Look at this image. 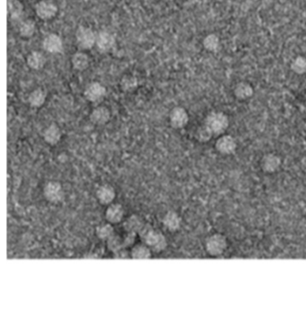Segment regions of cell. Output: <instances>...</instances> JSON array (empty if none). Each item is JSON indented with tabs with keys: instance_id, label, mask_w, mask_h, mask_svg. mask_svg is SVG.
Wrapping results in <instances>:
<instances>
[{
	"instance_id": "6da1fadb",
	"label": "cell",
	"mask_w": 306,
	"mask_h": 312,
	"mask_svg": "<svg viewBox=\"0 0 306 312\" xmlns=\"http://www.w3.org/2000/svg\"><path fill=\"white\" fill-rule=\"evenodd\" d=\"M139 235L143 243L147 244L155 253H160L167 247V240L164 235L155 230L148 223L144 224L141 230H139Z\"/></svg>"
},
{
	"instance_id": "7a4b0ae2",
	"label": "cell",
	"mask_w": 306,
	"mask_h": 312,
	"mask_svg": "<svg viewBox=\"0 0 306 312\" xmlns=\"http://www.w3.org/2000/svg\"><path fill=\"white\" fill-rule=\"evenodd\" d=\"M205 124L212 132L213 135H223L229 127V118L223 112L215 111L208 114Z\"/></svg>"
},
{
	"instance_id": "3957f363",
	"label": "cell",
	"mask_w": 306,
	"mask_h": 312,
	"mask_svg": "<svg viewBox=\"0 0 306 312\" xmlns=\"http://www.w3.org/2000/svg\"><path fill=\"white\" fill-rule=\"evenodd\" d=\"M97 33L93 29L86 26H79L76 32V42L78 48L84 49H91L95 46Z\"/></svg>"
},
{
	"instance_id": "277c9868",
	"label": "cell",
	"mask_w": 306,
	"mask_h": 312,
	"mask_svg": "<svg viewBox=\"0 0 306 312\" xmlns=\"http://www.w3.org/2000/svg\"><path fill=\"white\" fill-rule=\"evenodd\" d=\"M205 248L208 254L212 256L221 255L227 248L226 237L220 233L209 236L205 242Z\"/></svg>"
},
{
	"instance_id": "5b68a950",
	"label": "cell",
	"mask_w": 306,
	"mask_h": 312,
	"mask_svg": "<svg viewBox=\"0 0 306 312\" xmlns=\"http://www.w3.org/2000/svg\"><path fill=\"white\" fill-rule=\"evenodd\" d=\"M34 10L38 18L42 21L52 20L58 13V8L53 0H39Z\"/></svg>"
},
{
	"instance_id": "8992f818",
	"label": "cell",
	"mask_w": 306,
	"mask_h": 312,
	"mask_svg": "<svg viewBox=\"0 0 306 312\" xmlns=\"http://www.w3.org/2000/svg\"><path fill=\"white\" fill-rule=\"evenodd\" d=\"M106 87L102 85V83L94 81L86 86L84 91L85 98L93 103H98L102 102L106 96Z\"/></svg>"
},
{
	"instance_id": "52a82bcc",
	"label": "cell",
	"mask_w": 306,
	"mask_h": 312,
	"mask_svg": "<svg viewBox=\"0 0 306 312\" xmlns=\"http://www.w3.org/2000/svg\"><path fill=\"white\" fill-rule=\"evenodd\" d=\"M43 195L47 201L52 203H58L65 198L62 185L56 181H49L46 184L43 188Z\"/></svg>"
},
{
	"instance_id": "ba28073f",
	"label": "cell",
	"mask_w": 306,
	"mask_h": 312,
	"mask_svg": "<svg viewBox=\"0 0 306 312\" xmlns=\"http://www.w3.org/2000/svg\"><path fill=\"white\" fill-rule=\"evenodd\" d=\"M42 48L46 53L50 54H60L64 50V42L57 33L47 34L42 40Z\"/></svg>"
},
{
	"instance_id": "9c48e42d",
	"label": "cell",
	"mask_w": 306,
	"mask_h": 312,
	"mask_svg": "<svg viewBox=\"0 0 306 312\" xmlns=\"http://www.w3.org/2000/svg\"><path fill=\"white\" fill-rule=\"evenodd\" d=\"M190 121L187 110L181 107H176L170 112L169 122L173 129H183Z\"/></svg>"
},
{
	"instance_id": "30bf717a",
	"label": "cell",
	"mask_w": 306,
	"mask_h": 312,
	"mask_svg": "<svg viewBox=\"0 0 306 312\" xmlns=\"http://www.w3.org/2000/svg\"><path fill=\"white\" fill-rule=\"evenodd\" d=\"M215 147L217 152H219L222 155H233L237 149L236 140L232 135L223 134L216 140Z\"/></svg>"
},
{
	"instance_id": "8fae6325",
	"label": "cell",
	"mask_w": 306,
	"mask_h": 312,
	"mask_svg": "<svg viewBox=\"0 0 306 312\" xmlns=\"http://www.w3.org/2000/svg\"><path fill=\"white\" fill-rule=\"evenodd\" d=\"M116 44L114 35L107 31H101L97 33L95 47L101 54H108L112 50Z\"/></svg>"
},
{
	"instance_id": "7c38bea8",
	"label": "cell",
	"mask_w": 306,
	"mask_h": 312,
	"mask_svg": "<svg viewBox=\"0 0 306 312\" xmlns=\"http://www.w3.org/2000/svg\"><path fill=\"white\" fill-rule=\"evenodd\" d=\"M281 165V158L275 153H268L261 160V169L268 174L277 172Z\"/></svg>"
},
{
	"instance_id": "4fadbf2b",
	"label": "cell",
	"mask_w": 306,
	"mask_h": 312,
	"mask_svg": "<svg viewBox=\"0 0 306 312\" xmlns=\"http://www.w3.org/2000/svg\"><path fill=\"white\" fill-rule=\"evenodd\" d=\"M110 117H111V114H110V109L103 106L95 107L94 110L91 112L90 116H89L91 122L99 126L109 123Z\"/></svg>"
},
{
	"instance_id": "5bb4252c",
	"label": "cell",
	"mask_w": 306,
	"mask_h": 312,
	"mask_svg": "<svg viewBox=\"0 0 306 312\" xmlns=\"http://www.w3.org/2000/svg\"><path fill=\"white\" fill-rule=\"evenodd\" d=\"M47 58L40 50H33L26 57L27 66L33 70H41L45 67Z\"/></svg>"
},
{
	"instance_id": "9a60e30c",
	"label": "cell",
	"mask_w": 306,
	"mask_h": 312,
	"mask_svg": "<svg viewBox=\"0 0 306 312\" xmlns=\"http://www.w3.org/2000/svg\"><path fill=\"white\" fill-rule=\"evenodd\" d=\"M124 215L125 211L119 203H111L105 211V219L107 222L111 224H118L123 222Z\"/></svg>"
},
{
	"instance_id": "2e32d148",
	"label": "cell",
	"mask_w": 306,
	"mask_h": 312,
	"mask_svg": "<svg viewBox=\"0 0 306 312\" xmlns=\"http://www.w3.org/2000/svg\"><path fill=\"white\" fill-rule=\"evenodd\" d=\"M96 197L102 205H110L114 201L116 192L111 185H101L96 191Z\"/></svg>"
},
{
	"instance_id": "e0dca14e",
	"label": "cell",
	"mask_w": 306,
	"mask_h": 312,
	"mask_svg": "<svg viewBox=\"0 0 306 312\" xmlns=\"http://www.w3.org/2000/svg\"><path fill=\"white\" fill-rule=\"evenodd\" d=\"M62 130L56 123L49 124L43 132V140L46 143L49 144L50 146L57 145L62 140Z\"/></svg>"
},
{
	"instance_id": "ac0fdd59",
	"label": "cell",
	"mask_w": 306,
	"mask_h": 312,
	"mask_svg": "<svg viewBox=\"0 0 306 312\" xmlns=\"http://www.w3.org/2000/svg\"><path fill=\"white\" fill-rule=\"evenodd\" d=\"M91 60L85 51H77L71 57V65L77 71H85L90 67Z\"/></svg>"
},
{
	"instance_id": "d6986e66",
	"label": "cell",
	"mask_w": 306,
	"mask_h": 312,
	"mask_svg": "<svg viewBox=\"0 0 306 312\" xmlns=\"http://www.w3.org/2000/svg\"><path fill=\"white\" fill-rule=\"evenodd\" d=\"M254 94V89L250 83L246 81L237 83L233 88V95L240 101H245L251 98Z\"/></svg>"
},
{
	"instance_id": "ffe728a7",
	"label": "cell",
	"mask_w": 306,
	"mask_h": 312,
	"mask_svg": "<svg viewBox=\"0 0 306 312\" xmlns=\"http://www.w3.org/2000/svg\"><path fill=\"white\" fill-rule=\"evenodd\" d=\"M24 12L25 7L20 0H8V13L10 20L13 22L20 21Z\"/></svg>"
},
{
	"instance_id": "44dd1931",
	"label": "cell",
	"mask_w": 306,
	"mask_h": 312,
	"mask_svg": "<svg viewBox=\"0 0 306 312\" xmlns=\"http://www.w3.org/2000/svg\"><path fill=\"white\" fill-rule=\"evenodd\" d=\"M36 23L33 19H25L21 21L18 26L19 36L23 39H31L36 33Z\"/></svg>"
},
{
	"instance_id": "7402d4cb",
	"label": "cell",
	"mask_w": 306,
	"mask_h": 312,
	"mask_svg": "<svg viewBox=\"0 0 306 312\" xmlns=\"http://www.w3.org/2000/svg\"><path fill=\"white\" fill-rule=\"evenodd\" d=\"M47 92L41 87H37L33 89L28 96V103L33 108H40L46 103Z\"/></svg>"
},
{
	"instance_id": "603a6c76",
	"label": "cell",
	"mask_w": 306,
	"mask_h": 312,
	"mask_svg": "<svg viewBox=\"0 0 306 312\" xmlns=\"http://www.w3.org/2000/svg\"><path fill=\"white\" fill-rule=\"evenodd\" d=\"M180 216L173 211H169L163 219V226L171 232H174L180 229Z\"/></svg>"
},
{
	"instance_id": "cb8c5ba5",
	"label": "cell",
	"mask_w": 306,
	"mask_h": 312,
	"mask_svg": "<svg viewBox=\"0 0 306 312\" xmlns=\"http://www.w3.org/2000/svg\"><path fill=\"white\" fill-rule=\"evenodd\" d=\"M131 258L148 259L152 257V250L147 244H137L132 246L131 250Z\"/></svg>"
},
{
	"instance_id": "d4e9b609",
	"label": "cell",
	"mask_w": 306,
	"mask_h": 312,
	"mask_svg": "<svg viewBox=\"0 0 306 312\" xmlns=\"http://www.w3.org/2000/svg\"><path fill=\"white\" fill-rule=\"evenodd\" d=\"M144 222L140 219L139 216L133 214L131 217L127 220L126 222L123 224L124 230H126L127 232H132L139 234V230H141V228L143 227Z\"/></svg>"
},
{
	"instance_id": "484cf974",
	"label": "cell",
	"mask_w": 306,
	"mask_h": 312,
	"mask_svg": "<svg viewBox=\"0 0 306 312\" xmlns=\"http://www.w3.org/2000/svg\"><path fill=\"white\" fill-rule=\"evenodd\" d=\"M203 47L209 53H216L220 49L221 41L216 33H209L203 39Z\"/></svg>"
},
{
	"instance_id": "4316f807",
	"label": "cell",
	"mask_w": 306,
	"mask_h": 312,
	"mask_svg": "<svg viewBox=\"0 0 306 312\" xmlns=\"http://www.w3.org/2000/svg\"><path fill=\"white\" fill-rule=\"evenodd\" d=\"M95 233L99 239H101L102 241H107L112 235L114 234V229L111 223L108 222L106 224L97 227L95 230Z\"/></svg>"
},
{
	"instance_id": "83f0119b",
	"label": "cell",
	"mask_w": 306,
	"mask_h": 312,
	"mask_svg": "<svg viewBox=\"0 0 306 312\" xmlns=\"http://www.w3.org/2000/svg\"><path fill=\"white\" fill-rule=\"evenodd\" d=\"M291 70L297 75H303L306 73V58L303 56H296L291 62L290 65Z\"/></svg>"
},
{
	"instance_id": "f1b7e54d",
	"label": "cell",
	"mask_w": 306,
	"mask_h": 312,
	"mask_svg": "<svg viewBox=\"0 0 306 312\" xmlns=\"http://www.w3.org/2000/svg\"><path fill=\"white\" fill-rule=\"evenodd\" d=\"M213 136L214 135H213L212 132L208 129V126L205 123L197 129L196 133H195L196 140L200 141V143L208 142L211 140Z\"/></svg>"
},
{
	"instance_id": "f546056e",
	"label": "cell",
	"mask_w": 306,
	"mask_h": 312,
	"mask_svg": "<svg viewBox=\"0 0 306 312\" xmlns=\"http://www.w3.org/2000/svg\"><path fill=\"white\" fill-rule=\"evenodd\" d=\"M107 247L109 250L114 253L123 247V239L119 235L113 234L106 241Z\"/></svg>"
},
{
	"instance_id": "4dcf8cb0",
	"label": "cell",
	"mask_w": 306,
	"mask_h": 312,
	"mask_svg": "<svg viewBox=\"0 0 306 312\" xmlns=\"http://www.w3.org/2000/svg\"><path fill=\"white\" fill-rule=\"evenodd\" d=\"M136 237H137V234H136V233L127 232L125 238H123V247L129 248V247L134 246L136 241Z\"/></svg>"
},
{
	"instance_id": "1f68e13d",
	"label": "cell",
	"mask_w": 306,
	"mask_h": 312,
	"mask_svg": "<svg viewBox=\"0 0 306 312\" xmlns=\"http://www.w3.org/2000/svg\"><path fill=\"white\" fill-rule=\"evenodd\" d=\"M115 258L127 259L131 257V252H129L126 247H123L119 250L116 251L113 253Z\"/></svg>"
},
{
	"instance_id": "d6a6232c",
	"label": "cell",
	"mask_w": 306,
	"mask_h": 312,
	"mask_svg": "<svg viewBox=\"0 0 306 312\" xmlns=\"http://www.w3.org/2000/svg\"><path fill=\"white\" fill-rule=\"evenodd\" d=\"M304 130H305V132H306V121H305V123H304Z\"/></svg>"
}]
</instances>
